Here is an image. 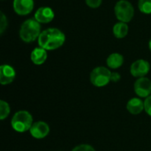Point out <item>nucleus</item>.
Returning <instances> with one entry per match:
<instances>
[{
	"label": "nucleus",
	"mask_w": 151,
	"mask_h": 151,
	"mask_svg": "<svg viewBox=\"0 0 151 151\" xmlns=\"http://www.w3.org/2000/svg\"><path fill=\"white\" fill-rule=\"evenodd\" d=\"M135 94L142 98H147L151 94V81L146 77L138 78L134 85Z\"/></svg>",
	"instance_id": "nucleus-6"
},
{
	"label": "nucleus",
	"mask_w": 151,
	"mask_h": 151,
	"mask_svg": "<svg viewBox=\"0 0 151 151\" xmlns=\"http://www.w3.org/2000/svg\"><path fill=\"white\" fill-rule=\"evenodd\" d=\"M144 111L149 116L151 117V95L144 101Z\"/></svg>",
	"instance_id": "nucleus-20"
},
{
	"label": "nucleus",
	"mask_w": 151,
	"mask_h": 151,
	"mask_svg": "<svg viewBox=\"0 0 151 151\" xmlns=\"http://www.w3.org/2000/svg\"><path fill=\"white\" fill-rule=\"evenodd\" d=\"M65 42V34L58 28L50 27L43 30L38 37V44L46 50H54L60 48Z\"/></svg>",
	"instance_id": "nucleus-1"
},
{
	"label": "nucleus",
	"mask_w": 151,
	"mask_h": 151,
	"mask_svg": "<svg viewBox=\"0 0 151 151\" xmlns=\"http://www.w3.org/2000/svg\"><path fill=\"white\" fill-rule=\"evenodd\" d=\"M30 134L35 139H43L50 133V127L44 121H36L35 122L30 130Z\"/></svg>",
	"instance_id": "nucleus-8"
},
{
	"label": "nucleus",
	"mask_w": 151,
	"mask_h": 151,
	"mask_svg": "<svg viewBox=\"0 0 151 151\" xmlns=\"http://www.w3.org/2000/svg\"><path fill=\"white\" fill-rule=\"evenodd\" d=\"M41 25L35 19L25 20L19 28V37L25 42H32L41 34Z\"/></svg>",
	"instance_id": "nucleus-2"
},
{
	"label": "nucleus",
	"mask_w": 151,
	"mask_h": 151,
	"mask_svg": "<svg viewBox=\"0 0 151 151\" xmlns=\"http://www.w3.org/2000/svg\"><path fill=\"white\" fill-rule=\"evenodd\" d=\"M121 76L119 73H116V72H113L111 73V81H113V82H118L119 80H120Z\"/></svg>",
	"instance_id": "nucleus-22"
},
{
	"label": "nucleus",
	"mask_w": 151,
	"mask_h": 151,
	"mask_svg": "<svg viewBox=\"0 0 151 151\" xmlns=\"http://www.w3.org/2000/svg\"><path fill=\"white\" fill-rule=\"evenodd\" d=\"M123 63L124 58L119 53H112L106 59V64L111 69H118L123 65Z\"/></svg>",
	"instance_id": "nucleus-14"
},
{
	"label": "nucleus",
	"mask_w": 151,
	"mask_h": 151,
	"mask_svg": "<svg viewBox=\"0 0 151 151\" xmlns=\"http://www.w3.org/2000/svg\"><path fill=\"white\" fill-rule=\"evenodd\" d=\"M11 112L10 105L4 100L0 101V119H5Z\"/></svg>",
	"instance_id": "nucleus-16"
},
{
	"label": "nucleus",
	"mask_w": 151,
	"mask_h": 151,
	"mask_svg": "<svg viewBox=\"0 0 151 151\" xmlns=\"http://www.w3.org/2000/svg\"><path fill=\"white\" fill-rule=\"evenodd\" d=\"M149 48H150V50L151 51V39L150 41V42H149Z\"/></svg>",
	"instance_id": "nucleus-23"
},
{
	"label": "nucleus",
	"mask_w": 151,
	"mask_h": 151,
	"mask_svg": "<svg viewBox=\"0 0 151 151\" xmlns=\"http://www.w3.org/2000/svg\"><path fill=\"white\" fill-rule=\"evenodd\" d=\"M127 110L133 115H138L144 110V102L138 97H134L127 102Z\"/></svg>",
	"instance_id": "nucleus-12"
},
{
	"label": "nucleus",
	"mask_w": 151,
	"mask_h": 151,
	"mask_svg": "<svg viewBox=\"0 0 151 151\" xmlns=\"http://www.w3.org/2000/svg\"><path fill=\"white\" fill-rule=\"evenodd\" d=\"M7 18L5 17L4 12H1V19H0V34L3 35L7 27Z\"/></svg>",
	"instance_id": "nucleus-18"
},
{
	"label": "nucleus",
	"mask_w": 151,
	"mask_h": 151,
	"mask_svg": "<svg viewBox=\"0 0 151 151\" xmlns=\"http://www.w3.org/2000/svg\"><path fill=\"white\" fill-rule=\"evenodd\" d=\"M34 0H13V9L18 15L25 16L34 9Z\"/></svg>",
	"instance_id": "nucleus-9"
},
{
	"label": "nucleus",
	"mask_w": 151,
	"mask_h": 151,
	"mask_svg": "<svg viewBox=\"0 0 151 151\" xmlns=\"http://www.w3.org/2000/svg\"><path fill=\"white\" fill-rule=\"evenodd\" d=\"M72 151H96L95 149L88 144H81L74 147Z\"/></svg>",
	"instance_id": "nucleus-19"
},
{
	"label": "nucleus",
	"mask_w": 151,
	"mask_h": 151,
	"mask_svg": "<svg viewBox=\"0 0 151 151\" xmlns=\"http://www.w3.org/2000/svg\"><path fill=\"white\" fill-rule=\"evenodd\" d=\"M86 4L88 7L90 8H98L101 4H102V0H86Z\"/></svg>",
	"instance_id": "nucleus-21"
},
{
	"label": "nucleus",
	"mask_w": 151,
	"mask_h": 151,
	"mask_svg": "<svg viewBox=\"0 0 151 151\" xmlns=\"http://www.w3.org/2000/svg\"><path fill=\"white\" fill-rule=\"evenodd\" d=\"M111 72L104 67V66H98L92 70L90 73V82L97 88H102L109 84L111 81Z\"/></svg>",
	"instance_id": "nucleus-5"
},
{
	"label": "nucleus",
	"mask_w": 151,
	"mask_h": 151,
	"mask_svg": "<svg viewBox=\"0 0 151 151\" xmlns=\"http://www.w3.org/2000/svg\"><path fill=\"white\" fill-rule=\"evenodd\" d=\"M47 50L41 48V47H38V48H35L33 50V51L31 52V61L36 65H42L46 59H47Z\"/></svg>",
	"instance_id": "nucleus-13"
},
{
	"label": "nucleus",
	"mask_w": 151,
	"mask_h": 151,
	"mask_svg": "<svg viewBox=\"0 0 151 151\" xmlns=\"http://www.w3.org/2000/svg\"><path fill=\"white\" fill-rule=\"evenodd\" d=\"M16 76L14 68L9 65H2L0 66V83L2 85H7L12 83Z\"/></svg>",
	"instance_id": "nucleus-11"
},
{
	"label": "nucleus",
	"mask_w": 151,
	"mask_h": 151,
	"mask_svg": "<svg viewBox=\"0 0 151 151\" xmlns=\"http://www.w3.org/2000/svg\"><path fill=\"white\" fill-rule=\"evenodd\" d=\"M139 10L144 14H151V0H139Z\"/></svg>",
	"instance_id": "nucleus-17"
},
{
	"label": "nucleus",
	"mask_w": 151,
	"mask_h": 151,
	"mask_svg": "<svg viewBox=\"0 0 151 151\" xmlns=\"http://www.w3.org/2000/svg\"><path fill=\"white\" fill-rule=\"evenodd\" d=\"M150 70V65L144 59H138L134 61L130 67V73L132 76L136 78L145 77Z\"/></svg>",
	"instance_id": "nucleus-7"
},
{
	"label": "nucleus",
	"mask_w": 151,
	"mask_h": 151,
	"mask_svg": "<svg viewBox=\"0 0 151 151\" xmlns=\"http://www.w3.org/2000/svg\"><path fill=\"white\" fill-rule=\"evenodd\" d=\"M113 35L115 37L119 38V39H121V38H124L128 34V26L127 23L125 22H118L114 25L113 27Z\"/></svg>",
	"instance_id": "nucleus-15"
},
{
	"label": "nucleus",
	"mask_w": 151,
	"mask_h": 151,
	"mask_svg": "<svg viewBox=\"0 0 151 151\" xmlns=\"http://www.w3.org/2000/svg\"><path fill=\"white\" fill-rule=\"evenodd\" d=\"M33 124V117L27 111H17L11 120L12 129L18 133H25L30 130Z\"/></svg>",
	"instance_id": "nucleus-3"
},
{
	"label": "nucleus",
	"mask_w": 151,
	"mask_h": 151,
	"mask_svg": "<svg viewBox=\"0 0 151 151\" xmlns=\"http://www.w3.org/2000/svg\"><path fill=\"white\" fill-rule=\"evenodd\" d=\"M55 17V13L53 10L50 7L43 6L37 9L35 13V19L41 24H47L53 20Z\"/></svg>",
	"instance_id": "nucleus-10"
},
{
	"label": "nucleus",
	"mask_w": 151,
	"mask_h": 151,
	"mask_svg": "<svg viewBox=\"0 0 151 151\" xmlns=\"http://www.w3.org/2000/svg\"><path fill=\"white\" fill-rule=\"evenodd\" d=\"M114 12L117 19L121 21L127 23L132 20L134 15V9L132 4L127 0H119L117 2L114 7Z\"/></svg>",
	"instance_id": "nucleus-4"
}]
</instances>
